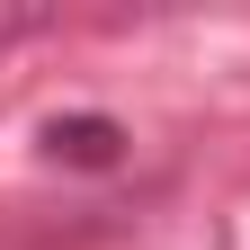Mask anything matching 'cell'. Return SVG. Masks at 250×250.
Returning <instances> with one entry per match:
<instances>
[{
	"mask_svg": "<svg viewBox=\"0 0 250 250\" xmlns=\"http://www.w3.org/2000/svg\"><path fill=\"white\" fill-rule=\"evenodd\" d=\"M45 152L72 161V170H116L125 125H116V116H54V125H45Z\"/></svg>",
	"mask_w": 250,
	"mask_h": 250,
	"instance_id": "obj_1",
	"label": "cell"
}]
</instances>
